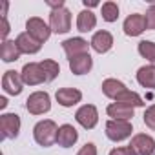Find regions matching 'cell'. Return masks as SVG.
I'll list each match as a JSON object with an SVG mask.
<instances>
[{
  "label": "cell",
  "instance_id": "cell-1",
  "mask_svg": "<svg viewBox=\"0 0 155 155\" xmlns=\"http://www.w3.org/2000/svg\"><path fill=\"white\" fill-rule=\"evenodd\" d=\"M57 133H58V128L53 120H40L35 130H33V135H35V140L44 146V148H49L57 142Z\"/></svg>",
  "mask_w": 155,
  "mask_h": 155
},
{
  "label": "cell",
  "instance_id": "cell-2",
  "mask_svg": "<svg viewBox=\"0 0 155 155\" xmlns=\"http://www.w3.org/2000/svg\"><path fill=\"white\" fill-rule=\"evenodd\" d=\"M133 128H131V122L130 120H108L106 124V135L110 140L113 142H120L124 139H128L131 135Z\"/></svg>",
  "mask_w": 155,
  "mask_h": 155
},
{
  "label": "cell",
  "instance_id": "cell-3",
  "mask_svg": "<svg viewBox=\"0 0 155 155\" xmlns=\"http://www.w3.org/2000/svg\"><path fill=\"white\" fill-rule=\"evenodd\" d=\"M26 108L29 113L33 115H42V113H48L51 110V101H49V95L46 91H35L28 97L26 101Z\"/></svg>",
  "mask_w": 155,
  "mask_h": 155
},
{
  "label": "cell",
  "instance_id": "cell-4",
  "mask_svg": "<svg viewBox=\"0 0 155 155\" xmlns=\"http://www.w3.org/2000/svg\"><path fill=\"white\" fill-rule=\"evenodd\" d=\"M49 26L55 33H68L71 29V13L66 8L53 9L49 15Z\"/></svg>",
  "mask_w": 155,
  "mask_h": 155
},
{
  "label": "cell",
  "instance_id": "cell-5",
  "mask_svg": "<svg viewBox=\"0 0 155 155\" xmlns=\"http://www.w3.org/2000/svg\"><path fill=\"white\" fill-rule=\"evenodd\" d=\"M26 33L29 35V37H33L38 44H42V42H46L48 38H49V35H51V29H49V26L42 20V18H29L28 20V24H26Z\"/></svg>",
  "mask_w": 155,
  "mask_h": 155
},
{
  "label": "cell",
  "instance_id": "cell-6",
  "mask_svg": "<svg viewBox=\"0 0 155 155\" xmlns=\"http://www.w3.org/2000/svg\"><path fill=\"white\" fill-rule=\"evenodd\" d=\"M22 82L24 84H29V86H37V84H42L46 82V77H44V71H42V66L40 64H35V62H29L22 68Z\"/></svg>",
  "mask_w": 155,
  "mask_h": 155
},
{
  "label": "cell",
  "instance_id": "cell-7",
  "mask_svg": "<svg viewBox=\"0 0 155 155\" xmlns=\"http://www.w3.org/2000/svg\"><path fill=\"white\" fill-rule=\"evenodd\" d=\"M75 119H77V122H79L82 128L91 130V128H95V126H97V120H99L97 108H95L93 104H86V106H82V108L77 110Z\"/></svg>",
  "mask_w": 155,
  "mask_h": 155
},
{
  "label": "cell",
  "instance_id": "cell-8",
  "mask_svg": "<svg viewBox=\"0 0 155 155\" xmlns=\"http://www.w3.org/2000/svg\"><path fill=\"white\" fill-rule=\"evenodd\" d=\"M130 148L135 151V155H153L155 153V140L146 133H139L131 139Z\"/></svg>",
  "mask_w": 155,
  "mask_h": 155
},
{
  "label": "cell",
  "instance_id": "cell-9",
  "mask_svg": "<svg viewBox=\"0 0 155 155\" xmlns=\"http://www.w3.org/2000/svg\"><path fill=\"white\" fill-rule=\"evenodd\" d=\"M0 130L6 139H15L20 131V117L17 113H6L0 117Z\"/></svg>",
  "mask_w": 155,
  "mask_h": 155
},
{
  "label": "cell",
  "instance_id": "cell-10",
  "mask_svg": "<svg viewBox=\"0 0 155 155\" xmlns=\"http://www.w3.org/2000/svg\"><path fill=\"white\" fill-rule=\"evenodd\" d=\"M22 77L17 73V71H13V69H9V71H6L4 73V79H2V88L9 93V95H20V91H22Z\"/></svg>",
  "mask_w": 155,
  "mask_h": 155
},
{
  "label": "cell",
  "instance_id": "cell-11",
  "mask_svg": "<svg viewBox=\"0 0 155 155\" xmlns=\"http://www.w3.org/2000/svg\"><path fill=\"white\" fill-rule=\"evenodd\" d=\"M62 48L66 51V55L69 58H75L79 55H86L88 53V42L84 38H69V40H64L62 42Z\"/></svg>",
  "mask_w": 155,
  "mask_h": 155
},
{
  "label": "cell",
  "instance_id": "cell-12",
  "mask_svg": "<svg viewBox=\"0 0 155 155\" xmlns=\"http://www.w3.org/2000/svg\"><path fill=\"white\" fill-rule=\"evenodd\" d=\"M146 29V20H144V15H130L126 20H124V33L130 35V37H137L140 35L142 31Z\"/></svg>",
  "mask_w": 155,
  "mask_h": 155
},
{
  "label": "cell",
  "instance_id": "cell-13",
  "mask_svg": "<svg viewBox=\"0 0 155 155\" xmlns=\"http://www.w3.org/2000/svg\"><path fill=\"white\" fill-rule=\"evenodd\" d=\"M77 139H79V133H77V130L71 126V124H62L58 128V133H57V142L58 146L62 148H71Z\"/></svg>",
  "mask_w": 155,
  "mask_h": 155
},
{
  "label": "cell",
  "instance_id": "cell-14",
  "mask_svg": "<svg viewBox=\"0 0 155 155\" xmlns=\"http://www.w3.org/2000/svg\"><path fill=\"white\" fill-rule=\"evenodd\" d=\"M81 99H82V93L79 90H75V88H62V90L57 91V101L64 108L75 106L77 102H81Z\"/></svg>",
  "mask_w": 155,
  "mask_h": 155
},
{
  "label": "cell",
  "instance_id": "cell-15",
  "mask_svg": "<svg viewBox=\"0 0 155 155\" xmlns=\"http://www.w3.org/2000/svg\"><path fill=\"white\" fill-rule=\"evenodd\" d=\"M111 46H113V37L110 31H97L91 38V48L97 53H106L111 49Z\"/></svg>",
  "mask_w": 155,
  "mask_h": 155
},
{
  "label": "cell",
  "instance_id": "cell-16",
  "mask_svg": "<svg viewBox=\"0 0 155 155\" xmlns=\"http://www.w3.org/2000/svg\"><path fill=\"white\" fill-rule=\"evenodd\" d=\"M93 66V60L90 57V53L86 55H79V57H75V58H69V68L75 75H84L91 69Z\"/></svg>",
  "mask_w": 155,
  "mask_h": 155
},
{
  "label": "cell",
  "instance_id": "cell-17",
  "mask_svg": "<svg viewBox=\"0 0 155 155\" xmlns=\"http://www.w3.org/2000/svg\"><path fill=\"white\" fill-rule=\"evenodd\" d=\"M17 46H18V49H20V53H28V55H33V53H38L40 51V46L42 44H38L33 37H29L28 33H20L18 37H17Z\"/></svg>",
  "mask_w": 155,
  "mask_h": 155
},
{
  "label": "cell",
  "instance_id": "cell-18",
  "mask_svg": "<svg viewBox=\"0 0 155 155\" xmlns=\"http://www.w3.org/2000/svg\"><path fill=\"white\" fill-rule=\"evenodd\" d=\"M102 91H104L106 97L117 101V99H119L122 93H126L128 90H126V86H124L120 81H117V79H106V81L102 82Z\"/></svg>",
  "mask_w": 155,
  "mask_h": 155
},
{
  "label": "cell",
  "instance_id": "cell-19",
  "mask_svg": "<svg viewBox=\"0 0 155 155\" xmlns=\"http://www.w3.org/2000/svg\"><path fill=\"white\" fill-rule=\"evenodd\" d=\"M108 115L113 117V120H130L133 117V108L122 102H113L108 106Z\"/></svg>",
  "mask_w": 155,
  "mask_h": 155
},
{
  "label": "cell",
  "instance_id": "cell-20",
  "mask_svg": "<svg viewBox=\"0 0 155 155\" xmlns=\"http://www.w3.org/2000/svg\"><path fill=\"white\" fill-rule=\"evenodd\" d=\"M137 81L140 86L155 90V66H142L137 71Z\"/></svg>",
  "mask_w": 155,
  "mask_h": 155
},
{
  "label": "cell",
  "instance_id": "cell-21",
  "mask_svg": "<svg viewBox=\"0 0 155 155\" xmlns=\"http://www.w3.org/2000/svg\"><path fill=\"white\" fill-rule=\"evenodd\" d=\"M95 26H97V18H95V15L91 11L84 9V11L79 13V18H77V29H79L81 33H88Z\"/></svg>",
  "mask_w": 155,
  "mask_h": 155
},
{
  "label": "cell",
  "instance_id": "cell-22",
  "mask_svg": "<svg viewBox=\"0 0 155 155\" xmlns=\"http://www.w3.org/2000/svg\"><path fill=\"white\" fill-rule=\"evenodd\" d=\"M0 57H2L4 62H15L20 57V49L17 46V42L13 40H4L2 48H0Z\"/></svg>",
  "mask_w": 155,
  "mask_h": 155
},
{
  "label": "cell",
  "instance_id": "cell-23",
  "mask_svg": "<svg viewBox=\"0 0 155 155\" xmlns=\"http://www.w3.org/2000/svg\"><path fill=\"white\" fill-rule=\"evenodd\" d=\"M40 66H42V71H44V77H46V82L55 81L57 75L60 73V68L55 60H44V62H40Z\"/></svg>",
  "mask_w": 155,
  "mask_h": 155
},
{
  "label": "cell",
  "instance_id": "cell-24",
  "mask_svg": "<svg viewBox=\"0 0 155 155\" xmlns=\"http://www.w3.org/2000/svg\"><path fill=\"white\" fill-rule=\"evenodd\" d=\"M115 102H122V104H126V106H131V108H139V106H142L144 102H142V99L137 95V93H133V91H126V93H122Z\"/></svg>",
  "mask_w": 155,
  "mask_h": 155
},
{
  "label": "cell",
  "instance_id": "cell-25",
  "mask_svg": "<svg viewBox=\"0 0 155 155\" xmlns=\"http://www.w3.org/2000/svg\"><path fill=\"white\" fill-rule=\"evenodd\" d=\"M102 18L106 22H115L119 18V8L115 2H106L102 6Z\"/></svg>",
  "mask_w": 155,
  "mask_h": 155
},
{
  "label": "cell",
  "instance_id": "cell-26",
  "mask_svg": "<svg viewBox=\"0 0 155 155\" xmlns=\"http://www.w3.org/2000/svg\"><path fill=\"white\" fill-rule=\"evenodd\" d=\"M139 53H140L144 58H148L150 62L155 64V44H153V42H150V40L139 42Z\"/></svg>",
  "mask_w": 155,
  "mask_h": 155
},
{
  "label": "cell",
  "instance_id": "cell-27",
  "mask_svg": "<svg viewBox=\"0 0 155 155\" xmlns=\"http://www.w3.org/2000/svg\"><path fill=\"white\" fill-rule=\"evenodd\" d=\"M144 124H146L150 130L155 131V104L150 106V108L144 111Z\"/></svg>",
  "mask_w": 155,
  "mask_h": 155
},
{
  "label": "cell",
  "instance_id": "cell-28",
  "mask_svg": "<svg viewBox=\"0 0 155 155\" xmlns=\"http://www.w3.org/2000/svg\"><path fill=\"white\" fill-rule=\"evenodd\" d=\"M146 20V29H155V6H150V9L144 15Z\"/></svg>",
  "mask_w": 155,
  "mask_h": 155
},
{
  "label": "cell",
  "instance_id": "cell-29",
  "mask_svg": "<svg viewBox=\"0 0 155 155\" xmlns=\"http://www.w3.org/2000/svg\"><path fill=\"white\" fill-rule=\"evenodd\" d=\"M77 155H97V148L93 142H88L86 146H82V150L77 153Z\"/></svg>",
  "mask_w": 155,
  "mask_h": 155
},
{
  "label": "cell",
  "instance_id": "cell-30",
  "mask_svg": "<svg viewBox=\"0 0 155 155\" xmlns=\"http://www.w3.org/2000/svg\"><path fill=\"white\" fill-rule=\"evenodd\" d=\"M110 155H135V151H133L130 146H124V148H115V150H111Z\"/></svg>",
  "mask_w": 155,
  "mask_h": 155
},
{
  "label": "cell",
  "instance_id": "cell-31",
  "mask_svg": "<svg viewBox=\"0 0 155 155\" xmlns=\"http://www.w3.org/2000/svg\"><path fill=\"white\" fill-rule=\"evenodd\" d=\"M8 33H9V24H8V20H6V17H4V18H2V38H4V40H6Z\"/></svg>",
  "mask_w": 155,
  "mask_h": 155
},
{
  "label": "cell",
  "instance_id": "cell-32",
  "mask_svg": "<svg viewBox=\"0 0 155 155\" xmlns=\"http://www.w3.org/2000/svg\"><path fill=\"white\" fill-rule=\"evenodd\" d=\"M84 6L86 8H95V6H99V2H88V0H84Z\"/></svg>",
  "mask_w": 155,
  "mask_h": 155
},
{
  "label": "cell",
  "instance_id": "cell-33",
  "mask_svg": "<svg viewBox=\"0 0 155 155\" xmlns=\"http://www.w3.org/2000/svg\"><path fill=\"white\" fill-rule=\"evenodd\" d=\"M6 104H8V101L2 97V99H0V108H6Z\"/></svg>",
  "mask_w": 155,
  "mask_h": 155
},
{
  "label": "cell",
  "instance_id": "cell-34",
  "mask_svg": "<svg viewBox=\"0 0 155 155\" xmlns=\"http://www.w3.org/2000/svg\"><path fill=\"white\" fill-rule=\"evenodd\" d=\"M153 155H155V153H153Z\"/></svg>",
  "mask_w": 155,
  "mask_h": 155
}]
</instances>
